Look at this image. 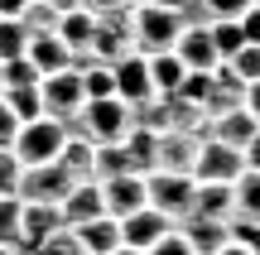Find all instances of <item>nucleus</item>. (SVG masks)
Listing matches in <instances>:
<instances>
[{"label": "nucleus", "mask_w": 260, "mask_h": 255, "mask_svg": "<svg viewBox=\"0 0 260 255\" xmlns=\"http://www.w3.org/2000/svg\"><path fill=\"white\" fill-rule=\"evenodd\" d=\"M178 10H159V5H130V48L135 53H169L178 39Z\"/></svg>", "instance_id": "f257e3e1"}, {"label": "nucleus", "mask_w": 260, "mask_h": 255, "mask_svg": "<svg viewBox=\"0 0 260 255\" xmlns=\"http://www.w3.org/2000/svg\"><path fill=\"white\" fill-rule=\"evenodd\" d=\"M193 193H198V183H193V173H145V198H149V207L159 212V217H169L174 227H183L188 217H193Z\"/></svg>", "instance_id": "f03ea898"}, {"label": "nucleus", "mask_w": 260, "mask_h": 255, "mask_svg": "<svg viewBox=\"0 0 260 255\" xmlns=\"http://www.w3.org/2000/svg\"><path fill=\"white\" fill-rule=\"evenodd\" d=\"M63 140H68V130H63V121H53V116H39V121H24L19 125V135H15V159L24 164V169H34V164H53L58 154H63Z\"/></svg>", "instance_id": "7ed1b4c3"}, {"label": "nucleus", "mask_w": 260, "mask_h": 255, "mask_svg": "<svg viewBox=\"0 0 260 255\" xmlns=\"http://www.w3.org/2000/svg\"><path fill=\"white\" fill-rule=\"evenodd\" d=\"M39 101H44V116L73 121V116L87 106L82 72H77V67H63V72H53V77H39Z\"/></svg>", "instance_id": "20e7f679"}, {"label": "nucleus", "mask_w": 260, "mask_h": 255, "mask_svg": "<svg viewBox=\"0 0 260 255\" xmlns=\"http://www.w3.org/2000/svg\"><path fill=\"white\" fill-rule=\"evenodd\" d=\"M241 150H232V144L222 140H207L198 144V159H193V183H236L241 178Z\"/></svg>", "instance_id": "39448f33"}, {"label": "nucleus", "mask_w": 260, "mask_h": 255, "mask_svg": "<svg viewBox=\"0 0 260 255\" xmlns=\"http://www.w3.org/2000/svg\"><path fill=\"white\" fill-rule=\"evenodd\" d=\"M68 188H73V178L63 173V164H34V169H24V178H19V202H48V207H58V202L68 198Z\"/></svg>", "instance_id": "423d86ee"}, {"label": "nucleus", "mask_w": 260, "mask_h": 255, "mask_svg": "<svg viewBox=\"0 0 260 255\" xmlns=\"http://www.w3.org/2000/svg\"><path fill=\"white\" fill-rule=\"evenodd\" d=\"M203 130H164L154 140V169L159 173H193Z\"/></svg>", "instance_id": "0eeeda50"}, {"label": "nucleus", "mask_w": 260, "mask_h": 255, "mask_svg": "<svg viewBox=\"0 0 260 255\" xmlns=\"http://www.w3.org/2000/svg\"><path fill=\"white\" fill-rule=\"evenodd\" d=\"M111 77H116V96H121L125 106H140V101H149L154 96V82H149V63H145V53H121L111 63Z\"/></svg>", "instance_id": "6e6552de"}, {"label": "nucleus", "mask_w": 260, "mask_h": 255, "mask_svg": "<svg viewBox=\"0 0 260 255\" xmlns=\"http://www.w3.org/2000/svg\"><path fill=\"white\" fill-rule=\"evenodd\" d=\"M174 53H178V63H183L188 72H212V67H222L207 24H183V29H178V39H174Z\"/></svg>", "instance_id": "1a4fd4ad"}, {"label": "nucleus", "mask_w": 260, "mask_h": 255, "mask_svg": "<svg viewBox=\"0 0 260 255\" xmlns=\"http://www.w3.org/2000/svg\"><path fill=\"white\" fill-rule=\"evenodd\" d=\"M260 130V121L246 106H232V111H217V116H203V135L207 140H222L232 150H246V140Z\"/></svg>", "instance_id": "9d476101"}, {"label": "nucleus", "mask_w": 260, "mask_h": 255, "mask_svg": "<svg viewBox=\"0 0 260 255\" xmlns=\"http://www.w3.org/2000/svg\"><path fill=\"white\" fill-rule=\"evenodd\" d=\"M169 231H178L169 217H159L154 207H140V212H130V217H121V246H130V250H149V246H159Z\"/></svg>", "instance_id": "9b49d317"}, {"label": "nucleus", "mask_w": 260, "mask_h": 255, "mask_svg": "<svg viewBox=\"0 0 260 255\" xmlns=\"http://www.w3.org/2000/svg\"><path fill=\"white\" fill-rule=\"evenodd\" d=\"M102 207H106V217H130V212H140V207H149V198H145V178L140 173H121V178H106L102 183Z\"/></svg>", "instance_id": "f8f14e48"}, {"label": "nucleus", "mask_w": 260, "mask_h": 255, "mask_svg": "<svg viewBox=\"0 0 260 255\" xmlns=\"http://www.w3.org/2000/svg\"><path fill=\"white\" fill-rule=\"evenodd\" d=\"M53 231H63V212L48 207V202H24V217H19V250H39Z\"/></svg>", "instance_id": "ddd939ff"}, {"label": "nucleus", "mask_w": 260, "mask_h": 255, "mask_svg": "<svg viewBox=\"0 0 260 255\" xmlns=\"http://www.w3.org/2000/svg\"><path fill=\"white\" fill-rule=\"evenodd\" d=\"M24 58L39 67V77H53V72H63V67H73V48H68L53 29H48V34H29Z\"/></svg>", "instance_id": "4468645a"}, {"label": "nucleus", "mask_w": 260, "mask_h": 255, "mask_svg": "<svg viewBox=\"0 0 260 255\" xmlns=\"http://www.w3.org/2000/svg\"><path fill=\"white\" fill-rule=\"evenodd\" d=\"M58 212H63V227H82V222L102 217V183H73L68 188V198L58 202Z\"/></svg>", "instance_id": "2eb2a0df"}, {"label": "nucleus", "mask_w": 260, "mask_h": 255, "mask_svg": "<svg viewBox=\"0 0 260 255\" xmlns=\"http://www.w3.org/2000/svg\"><path fill=\"white\" fill-rule=\"evenodd\" d=\"M193 217H203V222H232L236 217L232 183H198V193H193ZM193 217H188V222H193Z\"/></svg>", "instance_id": "dca6fc26"}, {"label": "nucleus", "mask_w": 260, "mask_h": 255, "mask_svg": "<svg viewBox=\"0 0 260 255\" xmlns=\"http://www.w3.org/2000/svg\"><path fill=\"white\" fill-rule=\"evenodd\" d=\"M77 236V246H82L87 255H111L116 246H121V222L116 217H92V222H82V227H68Z\"/></svg>", "instance_id": "f3484780"}, {"label": "nucleus", "mask_w": 260, "mask_h": 255, "mask_svg": "<svg viewBox=\"0 0 260 255\" xmlns=\"http://www.w3.org/2000/svg\"><path fill=\"white\" fill-rule=\"evenodd\" d=\"M178 236L188 241V250H193V255H217L222 246H232V227H226V222H203V217L183 222Z\"/></svg>", "instance_id": "a211bd4d"}, {"label": "nucleus", "mask_w": 260, "mask_h": 255, "mask_svg": "<svg viewBox=\"0 0 260 255\" xmlns=\"http://www.w3.org/2000/svg\"><path fill=\"white\" fill-rule=\"evenodd\" d=\"M53 34L63 39L68 48H73V58L77 53H87V48H92V39H96V15H87V10H63V15H58V24H53Z\"/></svg>", "instance_id": "6ab92c4d"}, {"label": "nucleus", "mask_w": 260, "mask_h": 255, "mask_svg": "<svg viewBox=\"0 0 260 255\" xmlns=\"http://www.w3.org/2000/svg\"><path fill=\"white\" fill-rule=\"evenodd\" d=\"M145 63H149V82H154V96H174L178 87H183V77H188V67L178 63V53H174V48H169V53H149Z\"/></svg>", "instance_id": "aec40b11"}, {"label": "nucleus", "mask_w": 260, "mask_h": 255, "mask_svg": "<svg viewBox=\"0 0 260 255\" xmlns=\"http://www.w3.org/2000/svg\"><path fill=\"white\" fill-rule=\"evenodd\" d=\"M154 140L159 135L154 130H145V125H130L125 130V140H121V150H125V159H130V173H154Z\"/></svg>", "instance_id": "412c9836"}, {"label": "nucleus", "mask_w": 260, "mask_h": 255, "mask_svg": "<svg viewBox=\"0 0 260 255\" xmlns=\"http://www.w3.org/2000/svg\"><path fill=\"white\" fill-rule=\"evenodd\" d=\"M92 154H96L92 140L68 135V140H63V154H58V164H63V173H68L73 183H96V178H92Z\"/></svg>", "instance_id": "4be33fe9"}, {"label": "nucleus", "mask_w": 260, "mask_h": 255, "mask_svg": "<svg viewBox=\"0 0 260 255\" xmlns=\"http://www.w3.org/2000/svg\"><path fill=\"white\" fill-rule=\"evenodd\" d=\"M232 198H236V217L232 222H260V173L241 169V178L232 183Z\"/></svg>", "instance_id": "5701e85b"}, {"label": "nucleus", "mask_w": 260, "mask_h": 255, "mask_svg": "<svg viewBox=\"0 0 260 255\" xmlns=\"http://www.w3.org/2000/svg\"><path fill=\"white\" fill-rule=\"evenodd\" d=\"M121 173H130V159H125L121 140H116V144H96V154H92V178L106 183V178H121Z\"/></svg>", "instance_id": "b1692460"}, {"label": "nucleus", "mask_w": 260, "mask_h": 255, "mask_svg": "<svg viewBox=\"0 0 260 255\" xmlns=\"http://www.w3.org/2000/svg\"><path fill=\"white\" fill-rule=\"evenodd\" d=\"M0 101L15 111V121H19V125H24V121H39V116H44L39 87H5V92H0Z\"/></svg>", "instance_id": "393cba45"}, {"label": "nucleus", "mask_w": 260, "mask_h": 255, "mask_svg": "<svg viewBox=\"0 0 260 255\" xmlns=\"http://www.w3.org/2000/svg\"><path fill=\"white\" fill-rule=\"evenodd\" d=\"M222 67H226V72H232L241 87H246V82H260V44H241Z\"/></svg>", "instance_id": "a878e982"}, {"label": "nucleus", "mask_w": 260, "mask_h": 255, "mask_svg": "<svg viewBox=\"0 0 260 255\" xmlns=\"http://www.w3.org/2000/svg\"><path fill=\"white\" fill-rule=\"evenodd\" d=\"M77 72H82V92H87V101L116 96V77H111V63H87V67H77Z\"/></svg>", "instance_id": "bb28decb"}, {"label": "nucleus", "mask_w": 260, "mask_h": 255, "mask_svg": "<svg viewBox=\"0 0 260 255\" xmlns=\"http://www.w3.org/2000/svg\"><path fill=\"white\" fill-rule=\"evenodd\" d=\"M29 48V29L24 19H5L0 15V63H10V58H24Z\"/></svg>", "instance_id": "cd10ccee"}, {"label": "nucleus", "mask_w": 260, "mask_h": 255, "mask_svg": "<svg viewBox=\"0 0 260 255\" xmlns=\"http://www.w3.org/2000/svg\"><path fill=\"white\" fill-rule=\"evenodd\" d=\"M207 34H212V48H217V58H222V63H226V58H232L236 48L246 44L236 19H212V24H207Z\"/></svg>", "instance_id": "c85d7f7f"}, {"label": "nucleus", "mask_w": 260, "mask_h": 255, "mask_svg": "<svg viewBox=\"0 0 260 255\" xmlns=\"http://www.w3.org/2000/svg\"><path fill=\"white\" fill-rule=\"evenodd\" d=\"M19 217H24V202L0 198V246L5 250H19Z\"/></svg>", "instance_id": "c756f323"}, {"label": "nucleus", "mask_w": 260, "mask_h": 255, "mask_svg": "<svg viewBox=\"0 0 260 255\" xmlns=\"http://www.w3.org/2000/svg\"><path fill=\"white\" fill-rule=\"evenodd\" d=\"M19 178H24V164L15 159V150H0V198H15Z\"/></svg>", "instance_id": "7c9ffc66"}, {"label": "nucleus", "mask_w": 260, "mask_h": 255, "mask_svg": "<svg viewBox=\"0 0 260 255\" xmlns=\"http://www.w3.org/2000/svg\"><path fill=\"white\" fill-rule=\"evenodd\" d=\"M39 255H87V250L77 246V236L63 227V231H53V236H48L44 246H39Z\"/></svg>", "instance_id": "2f4dec72"}, {"label": "nucleus", "mask_w": 260, "mask_h": 255, "mask_svg": "<svg viewBox=\"0 0 260 255\" xmlns=\"http://www.w3.org/2000/svg\"><path fill=\"white\" fill-rule=\"evenodd\" d=\"M207 19H241L246 10H251V0H203Z\"/></svg>", "instance_id": "473e14b6"}, {"label": "nucleus", "mask_w": 260, "mask_h": 255, "mask_svg": "<svg viewBox=\"0 0 260 255\" xmlns=\"http://www.w3.org/2000/svg\"><path fill=\"white\" fill-rule=\"evenodd\" d=\"M226 227H232L236 246H246L251 255H260V222H226Z\"/></svg>", "instance_id": "72a5a7b5"}, {"label": "nucleus", "mask_w": 260, "mask_h": 255, "mask_svg": "<svg viewBox=\"0 0 260 255\" xmlns=\"http://www.w3.org/2000/svg\"><path fill=\"white\" fill-rule=\"evenodd\" d=\"M145 255H193V250H188V241L178 236V231H169V236L159 241V246H149Z\"/></svg>", "instance_id": "f704fd0d"}, {"label": "nucleus", "mask_w": 260, "mask_h": 255, "mask_svg": "<svg viewBox=\"0 0 260 255\" xmlns=\"http://www.w3.org/2000/svg\"><path fill=\"white\" fill-rule=\"evenodd\" d=\"M15 135H19V121H15V111L0 101V150H10V144H15Z\"/></svg>", "instance_id": "c9c22d12"}, {"label": "nucleus", "mask_w": 260, "mask_h": 255, "mask_svg": "<svg viewBox=\"0 0 260 255\" xmlns=\"http://www.w3.org/2000/svg\"><path fill=\"white\" fill-rule=\"evenodd\" d=\"M236 24H241V39H246V44H260V5H251Z\"/></svg>", "instance_id": "e433bc0d"}, {"label": "nucleus", "mask_w": 260, "mask_h": 255, "mask_svg": "<svg viewBox=\"0 0 260 255\" xmlns=\"http://www.w3.org/2000/svg\"><path fill=\"white\" fill-rule=\"evenodd\" d=\"M77 10H87V15L102 19V15H116V10H130V5L125 0H77Z\"/></svg>", "instance_id": "4c0bfd02"}, {"label": "nucleus", "mask_w": 260, "mask_h": 255, "mask_svg": "<svg viewBox=\"0 0 260 255\" xmlns=\"http://www.w3.org/2000/svg\"><path fill=\"white\" fill-rule=\"evenodd\" d=\"M241 164H246L251 173H260V130L251 135V140H246V150H241Z\"/></svg>", "instance_id": "58836bf2"}, {"label": "nucleus", "mask_w": 260, "mask_h": 255, "mask_svg": "<svg viewBox=\"0 0 260 255\" xmlns=\"http://www.w3.org/2000/svg\"><path fill=\"white\" fill-rule=\"evenodd\" d=\"M241 106L260 121V82H246V92H241Z\"/></svg>", "instance_id": "ea45409f"}, {"label": "nucleus", "mask_w": 260, "mask_h": 255, "mask_svg": "<svg viewBox=\"0 0 260 255\" xmlns=\"http://www.w3.org/2000/svg\"><path fill=\"white\" fill-rule=\"evenodd\" d=\"M29 5H34V0H0V15H5V19H19Z\"/></svg>", "instance_id": "a19ab883"}, {"label": "nucleus", "mask_w": 260, "mask_h": 255, "mask_svg": "<svg viewBox=\"0 0 260 255\" xmlns=\"http://www.w3.org/2000/svg\"><path fill=\"white\" fill-rule=\"evenodd\" d=\"M140 5H159V10H178L183 0H140Z\"/></svg>", "instance_id": "79ce46f5"}, {"label": "nucleus", "mask_w": 260, "mask_h": 255, "mask_svg": "<svg viewBox=\"0 0 260 255\" xmlns=\"http://www.w3.org/2000/svg\"><path fill=\"white\" fill-rule=\"evenodd\" d=\"M39 5H53V10H58V15H63V10H73V5H77V0H39Z\"/></svg>", "instance_id": "37998d69"}, {"label": "nucleus", "mask_w": 260, "mask_h": 255, "mask_svg": "<svg viewBox=\"0 0 260 255\" xmlns=\"http://www.w3.org/2000/svg\"><path fill=\"white\" fill-rule=\"evenodd\" d=\"M217 255H251V250H246V246H236V241H232V246H222Z\"/></svg>", "instance_id": "c03bdc74"}, {"label": "nucleus", "mask_w": 260, "mask_h": 255, "mask_svg": "<svg viewBox=\"0 0 260 255\" xmlns=\"http://www.w3.org/2000/svg\"><path fill=\"white\" fill-rule=\"evenodd\" d=\"M111 255H145V250H130V246H116Z\"/></svg>", "instance_id": "a18cd8bd"}, {"label": "nucleus", "mask_w": 260, "mask_h": 255, "mask_svg": "<svg viewBox=\"0 0 260 255\" xmlns=\"http://www.w3.org/2000/svg\"><path fill=\"white\" fill-rule=\"evenodd\" d=\"M15 255H39V250H15Z\"/></svg>", "instance_id": "49530a36"}, {"label": "nucleus", "mask_w": 260, "mask_h": 255, "mask_svg": "<svg viewBox=\"0 0 260 255\" xmlns=\"http://www.w3.org/2000/svg\"><path fill=\"white\" fill-rule=\"evenodd\" d=\"M0 255H15V250H5V246H0Z\"/></svg>", "instance_id": "de8ad7c7"}, {"label": "nucleus", "mask_w": 260, "mask_h": 255, "mask_svg": "<svg viewBox=\"0 0 260 255\" xmlns=\"http://www.w3.org/2000/svg\"><path fill=\"white\" fill-rule=\"evenodd\" d=\"M125 5H140V0H125Z\"/></svg>", "instance_id": "09e8293b"}, {"label": "nucleus", "mask_w": 260, "mask_h": 255, "mask_svg": "<svg viewBox=\"0 0 260 255\" xmlns=\"http://www.w3.org/2000/svg\"><path fill=\"white\" fill-rule=\"evenodd\" d=\"M251 5H260V0H251Z\"/></svg>", "instance_id": "8fccbe9b"}]
</instances>
